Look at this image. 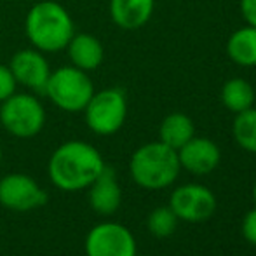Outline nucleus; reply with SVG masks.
I'll return each instance as SVG.
<instances>
[{
    "label": "nucleus",
    "instance_id": "obj_1",
    "mask_svg": "<svg viewBox=\"0 0 256 256\" xmlns=\"http://www.w3.org/2000/svg\"><path fill=\"white\" fill-rule=\"evenodd\" d=\"M102 154L91 143L72 140L60 145L49 158V178L64 192L84 190L104 168Z\"/></svg>",
    "mask_w": 256,
    "mask_h": 256
},
{
    "label": "nucleus",
    "instance_id": "obj_2",
    "mask_svg": "<svg viewBox=\"0 0 256 256\" xmlns=\"http://www.w3.org/2000/svg\"><path fill=\"white\" fill-rule=\"evenodd\" d=\"M24 34L38 51H63L75 34L74 20L60 2L42 0L28 10L24 20Z\"/></svg>",
    "mask_w": 256,
    "mask_h": 256
},
{
    "label": "nucleus",
    "instance_id": "obj_3",
    "mask_svg": "<svg viewBox=\"0 0 256 256\" xmlns=\"http://www.w3.org/2000/svg\"><path fill=\"white\" fill-rule=\"evenodd\" d=\"M178 152L162 142L146 143L140 146L131 157L129 171L140 186L160 190L172 185L180 174Z\"/></svg>",
    "mask_w": 256,
    "mask_h": 256
},
{
    "label": "nucleus",
    "instance_id": "obj_4",
    "mask_svg": "<svg viewBox=\"0 0 256 256\" xmlns=\"http://www.w3.org/2000/svg\"><path fill=\"white\" fill-rule=\"evenodd\" d=\"M44 94L60 110L77 114L84 112L86 104L92 98L94 86L88 72L66 64L51 72Z\"/></svg>",
    "mask_w": 256,
    "mask_h": 256
},
{
    "label": "nucleus",
    "instance_id": "obj_5",
    "mask_svg": "<svg viewBox=\"0 0 256 256\" xmlns=\"http://www.w3.org/2000/svg\"><path fill=\"white\" fill-rule=\"evenodd\" d=\"M0 124L16 138H34L44 129V104L34 94L14 92L0 103Z\"/></svg>",
    "mask_w": 256,
    "mask_h": 256
},
{
    "label": "nucleus",
    "instance_id": "obj_6",
    "mask_svg": "<svg viewBox=\"0 0 256 256\" xmlns=\"http://www.w3.org/2000/svg\"><path fill=\"white\" fill-rule=\"evenodd\" d=\"M86 124L100 136L115 134L128 117V100L122 89L108 88L94 92L84 108Z\"/></svg>",
    "mask_w": 256,
    "mask_h": 256
},
{
    "label": "nucleus",
    "instance_id": "obj_7",
    "mask_svg": "<svg viewBox=\"0 0 256 256\" xmlns=\"http://www.w3.org/2000/svg\"><path fill=\"white\" fill-rule=\"evenodd\" d=\"M48 202V194L32 176L10 172L0 180V204L18 212L34 211Z\"/></svg>",
    "mask_w": 256,
    "mask_h": 256
},
{
    "label": "nucleus",
    "instance_id": "obj_8",
    "mask_svg": "<svg viewBox=\"0 0 256 256\" xmlns=\"http://www.w3.org/2000/svg\"><path fill=\"white\" fill-rule=\"evenodd\" d=\"M88 256H134L136 240L120 223L104 222L92 226L86 237Z\"/></svg>",
    "mask_w": 256,
    "mask_h": 256
},
{
    "label": "nucleus",
    "instance_id": "obj_9",
    "mask_svg": "<svg viewBox=\"0 0 256 256\" xmlns=\"http://www.w3.org/2000/svg\"><path fill=\"white\" fill-rule=\"evenodd\" d=\"M169 208L178 220L190 223H200L209 220L216 211V197L208 186L199 183L182 185L171 194Z\"/></svg>",
    "mask_w": 256,
    "mask_h": 256
},
{
    "label": "nucleus",
    "instance_id": "obj_10",
    "mask_svg": "<svg viewBox=\"0 0 256 256\" xmlns=\"http://www.w3.org/2000/svg\"><path fill=\"white\" fill-rule=\"evenodd\" d=\"M9 68L18 84L24 86L26 89L38 92V94H44L49 75L52 72L44 52L35 48L21 49L10 58Z\"/></svg>",
    "mask_w": 256,
    "mask_h": 256
},
{
    "label": "nucleus",
    "instance_id": "obj_11",
    "mask_svg": "<svg viewBox=\"0 0 256 256\" xmlns=\"http://www.w3.org/2000/svg\"><path fill=\"white\" fill-rule=\"evenodd\" d=\"M176 152H178L180 166L194 174H208L214 171L222 158V152L214 142L208 138H196V136Z\"/></svg>",
    "mask_w": 256,
    "mask_h": 256
},
{
    "label": "nucleus",
    "instance_id": "obj_12",
    "mask_svg": "<svg viewBox=\"0 0 256 256\" xmlns=\"http://www.w3.org/2000/svg\"><path fill=\"white\" fill-rule=\"evenodd\" d=\"M89 204L92 211L102 216H110L117 212L122 202V190L117 182V174L112 168L104 166L100 176L88 186Z\"/></svg>",
    "mask_w": 256,
    "mask_h": 256
},
{
    "label": "nucleus",
    "instance_id": "obj_13",
    "mask_svg": "<svg viewBox=\"0 0 256 256\" xmlns=\"http://www.w3.org/2000/svg\"><path fill=\"white\" fill-rule=\"evenodd\" d=\"M64 49L68 52L72 66L84 72L96 70L104 60L103 44L91 34H74Z\"/></svg>",
    "mask_w": 256,
    "mask_h": 256
},
{
    "label": "nucleus",
    "instance_id": "obj_14",
    "mask_svg": "<svg viewBox=\"0 0 256 256\" xmlns=\"http://www.w3.org/2000/svg\"><path fill=\"white\" fill-rule=\"evenodd\" d=\"M155 0H110V16L122 30H138L148 23Z\"/></svg>",
    "mask_w": 256,
    "mask_h": 256
},
{
    "label": "nucleus",
    "instance_id": "obj_15",
    "mask_svg": "<svg viewBox=\"0 0 256 256\" xmlns=\"http://www.w3.org/2000/svg\"><path fill=\"white\" fill-rule=\"evenodd\" d=\"M158 136H160L158 142L174 150H180L186 142H190L196 136V128H194V122L188 115L176 112L162 120Z\"/></svg>",
    "mask_w": 256,
    "mask_h": 256
},
{
    "label": "nucleus",
    "instance_id": "obj_16",
    "mask_svg": "<svg viewBox=\"0 0 256 256\" xmlns=\"http://www.w3.org/2000/svg\"><path fill=\"white\" fill-rule=\"evenodd\" d=\"M226 54L240 66H256V28L248 24L234 32L226 42Z\"/></svg>",
    "mask_w": 256,
    "mask_h": 256
},
{
    "label": "nucleus",
    "instance_id": "obj_17",
    "mask_svg": "<svg viewBox=\"0 0 256 256\" xmlns=\"http://www.w3.org/2000/svg\"><path fill=\"white\" fill-rule=\"evenodd\" d=\"M222 102L234 114L248 110L254 103V89L244 78H230L222 89Z\"/></svg>",
    "mask_w": 256,
    "mask_h": 256
},
{
    "label": "nucleus",
    "instance_id": "obj_18",
    "mask_svg": "<svg viewBox=\"0 0 256 256\" xmlns=\"http://www.w3.org/2000/svg\"><path fill=\"white\" fill-rule=\"evenodd\" d=\"M232 131L236 142L244 150L256 154V108L251 106L248 110L237 114Z\"/></svg>",
    "mask_w": 256,
    "mask_h": 256
},
{
    "label": "nucleus",
    "instance_id": "obj_19",
    "mask_svg": "<svg viewBox=\"0 0 256 256\" xmlns=\"http://www.w3.org/2000/svg\"><path fill=\"white\" fill-rule=\"evenodd\" d=\"M178 216L174 214L169 206H162V208L154 209L148 214V220H146V226H148L150 234L154 237H158V239H166V237L172 236L178 226Z\"/></svg>",
    "mask_w": 256,
    "mask_h": 256
},
{
    "label": "nucleus",
    "instance_id": "obj_20",
    "mask_svg": "<svg viewBox=\"0 0 256 256\" xmlns=\"http://www.w3.org/2000/svg\"><path fill=\"white\" fill-rule=\"evenodd\" d=\"M16 78H14L12 72H10L9 64L0 63V103L6 102L9 96L16 92Z\"/></svg>",
    "mask_w": 256,
    "mask_h": 256
},
{
    "label": "nucleus",
    "instance_id": "obj_21",
    "mask_svg": "<svg viewBox=\"0 0 256 256\" xmlns=\"http://www.w3.org/2000/svg\"><path fill=\"white\" fill-rule=\"evenodd\" d=\"M242 236L250 244L256 246V208L251 209L242 220Z\"/></svg>",
    "mask_w": 256,
    "mask_h": 256
},
{
    "label": "nucleus",
    "instance_id": "obj_22",
    "mask_svg": "<svg viewBox=\"0 0 256 256\" xmlns=\"http://www.w3.org/2000/svg\"><path fill=\"white\" fill-rule=\"evenodd\" d=\"M240 12L248 24L256 28V0H240Z\"/></svg>",
    "mask_w": 256,
    "mask_h": 256
},
{
    "label": "nucleus",
    "instance_id": "obj_23",
    "mask_svg": "<svg viewBox=\"0 0 256 256\" xmlns=\"http://www.w3.org/2000/svg\"><path fill=\"white\" fill-rule=\"evenodd\" d=\"M253 199H254V204H256V182H254V186H253Z\"/></svg>",
    "mask_w": 256,
    "mask_h": 256
},
{
    "label": "nucleus",
    "instance_id": "obj_24",
    "mask_svg": "<svg viewBox=\"0 0 256 256\" xmlns=\"http://www.w3.org/2000/svg\"><path fill=\"white\" fill-rule=\"evenodd\" d=\"M0 162H2V146H0Z\"/></svg>",
    "mask_w": 256,
    "mask_h": 256
},
{
    "label": "nucleus",
    "instance_id": "obj_25",
    "mask_svg": "<svg viewBox=\"0 0 256 256\" xmlns=\"http://www.w3.org/2000/svg\"><path fill=\"white\" fill-rule=\"evenodd\" d=\"M134 256H143V254H134Z\"/></svg>",
    "mask_w": 256,
    "mask_h": 256
}]
</instances>
